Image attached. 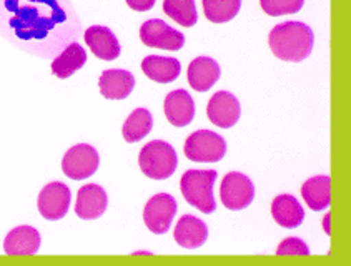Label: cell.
I'll use <instances>...</instances> for the list:
<instances>
[{"label":"cell","mask_w":351,"mask_h":266,"mask_svg":"<svg viewBox=\"0 0 351 266\" xmlns=\"http://www.w3.org/2000/svg\"><path fill=\"white\" fill-rule=\"evenodd\" d=\"M331 180L326 175L308 178L302 186V197L313 211H322L328 208Z\"/></svg>","instance_id":"obj_21"},{"label":"cell","mask_w":351,"mask_h":266,"mask_svg":"<svg viewBox=\"0 0 351 266\" xmlns=\"http://www.w3.org/2000/svg\"><path fill=\"white\" fill-rule=\"evenodd\" d=\"M40 233L34 226L22 225L14 228L3 240V252L10 256H30L40 250Z\"/></svg>","instance_id":"obj_12"},{"label":"cell","mask_w":351,"mask_h":266,"mask_svg":"<svg viewBox=\"0 0 351 266\" xmlns=\"http://www.w3.org/2000/svg\"><path fill=\"white\" fill-rule=\"evenodd\" d=\"M273 220L283 228H296L305 220V210L293 195H278L271 202Z\"/></svg>","instance_id":"obj_18"},{"label":"cell","mask_w":351,"mask_h":266,"mask_svg":"<svg viewBox=\"0 0 351 266\" xmlns=\"http://www.w3.org/2000/svg\"><path fill=\"white\" fill-rule=\"evenodd\" d=\"M163 12L183 27H192L198 21L197 7L192 0H165Z\"/></svg>","instance_id":"obj_24"},{"label":"cell","mask_w":351,"mask_h":266,"mask_svg":"<svg viewBox=\"0 0 351 266\" xmlns=\"http://www.w3.org/2000/svg\"><path fill=\"white\" fill-rule=\"evenodd\" d=\"M220 198L228 210H243L255 198V186L247 175L230 171L221 180Z\"/></svg>","instance_id":"obj_8"},{"label":"cell","mask_w":351,"mask_h":266,"mask_svg":"<svg viewBox=\"0 0 351 266\" xmlns=\"http://www.w3.org/2000/svg\"><path fill=\"white\" fill-rule=\"evenodd\" d=\"M140 38L147 47L177 52L185 45V35L160 19H150L140 27Z\"/></svg>","instance_id":"obj_6"},{"label":"cell","mask_w":351,"mask_h":266,"mask_svg":"<svg viewBox=\"0 0 351 266\" xmlns=\"http://www.w3.org/2000/svg\"><path fill=\"white\" fill-rule=\"evenodd\" d=\"M138 165L148 178L167 180L175 173L178 167L177 152L170 143L154 140L140 150Z\"/></svg>","instance_id":"obj_3"},{"label":"cell","mask_w":351,"mask_h":266,"mask_svg":"<svg viewBox=\"0 0 351 266\" xmlns=\"http://www.w3.org/2000/svg\"><path fill=\"white\" fill-rule=\"evenodd\" d=\"M85 62H87L85 49L80 44H77V42H72L52 62V72L58 78H69L77 70H80L85 65Z\"/></svg>","instance_id":"obj_20"},{"label":"cell","mask_w":351,"mask_h":266,"mask_svg":"<svg viewBox=\"0 0 351 266\" xmlns=\"http://www.w3.org/2000/svg\"><path fill=\"white\" fill-rule=\"evenodd\" d=\"M108 205V198L105 190L97 183L84 185L77 193L75 213L82 220H97L105 213Z\"/></svg>","instance_id":"obj_11"},{"label":"cell","mask_w":351,"mask_h":266,"mask_svg":"<svg viewBox=\"0 0 351 266\" xmlns=\"http://www.w3.org/2000/svg\"><path fill=\"white\" fill-rule=\"evenodd\" d=\"M303 0H261V9L271 17H278L285 14H295L303 9Z\"/></svg>","instance_id":"obj_25"},{"label":"cell","mask_w":351,"mask_h":266,"mask_svg":"<svg viewBox=\"0 0 351 266\" xmlns=\"http://www.w3.org/2000/svg\"><path fill=\"white\" fill-rule=\"evenodd\" d=\"M240 101L233 93L220 90L212 97L206 107V115L210 122L220 128L233 127L240 120Z\"/></svg>","instance_id":"obj_10"},{"label":"cell","mask_w":351,"mask_h":266,"mask_svg":"<svg viewBox=\"0 0 351 266\" xmlns=\"http://www.w3.org/2000/svg\"><path fill=\"white\" fill-rule=\"evenodd\" d=\"M217 177V170H189L180 180L183 197L202 213L208 215L217 210V202L213 197Z\"/></svg>","instance_id":"obj_2"},{"label":"cell","mask_w":351,"mask_h":266,"mask_svg":"<svg viewBox=\"0 0 351 266\" xmlns=\"http://www.w3.org/2000/svg\"><path fill=\"white\" fill-rule=\"evenodd\" d=\"M323 232L330 234V213L325 215V218H323Z\"/></svg>","instance_id":"obj_28"},{"label":"cell","mask_w":351,"mask_h":266,"mask_svg":"<svg viewBox=\"0 0 351 266\" xmlns=\"http://www.w3.org/2000/svg\"><path fill=\"white\" fill-rule=\"evenodd\" d=\"M152 127H154V119H152V113L147 108H135L134 112L128 115V119L125 120L122 127V135L125 142L135 143L140 142L142 138L150 133Z\"/></svg>","instance_id":"obj_22"},{"label":"cell","mask_w":351,"mask_h":266,"mask_svg":"<svg viewBox=\"0 0 351 266\" xmlns=\"http://www.w3.org/2000/svg\"><path fill=\"white\" fill-rule=\"evenodd\" d=\"M70 202H72V193L69 186L62 182H52L42 189L37 206L45 220L57 221L67 215Z\"/></svg>","instance_id":"obj_9"},{"label":"cell","mask_w":351,"mask_h":266,"mask_svg":"<svg viewBox=\"0 0 351 266\" xmlns=\"http://www.w3.org/2000/svg\"><path fill=\"white\" fill-rule=\"evenodd\" d=\"M173 238L182 248L195 250L205 245L208 238V226L204 220L193 217V215H183L175 226Z\"/></svg>","instance_id":"obj_15"},{"label":"cell","mask_w":351,"mask_h":266,"mask_svg":"<svg viewBox=\"0 0 351 266\" xmlns=\"http://www.w3.org/2000/svg\"><path fill=\"white\" fill-rule=\"evenodd\" d=\"M268 44L280 60L302 62L313 50L315 35L306 23L290 21L273 27Z\"/></svg>","instance_id":"obj_1"},{"label":"cell","mask_w":351,"mask_h":266,"mask_svg":"<svg viewBox=\"0 0 351 266\" xmlns=\"http://www.w3.org/2000/svg\"><path fill=\"white\" fill-rule=\"evenodd\" d=\"M100 165L99 152L88 143H79L69 148L62 160V170L72 180L92 177Z\"/></svg>","instance_id":"obj_5"},{"label":"cell","mask_w":351,"mask_h":266,"mask_svg":"<svg viewBox=\"0 0 351 266\" xmlns=\"http://www.w3.org/2000/svg\"><path fill=\"white\" fill-rule=\"evenodd\" d=\"M128 7H130V9H134V10H142V12H145V10H150L152 7H154V0H128Z\"/></svg>","instance_id":"obj_27"},{"label":"cell","mask_w":351,"mask_h":266,"mask_svg":"<svg viewBox=\"0 0 351 266\" xmlns=\"http://www.w3.org/2000/svg\"><path fill=\"white\" fill-rule=\"evenodd\" d=\"M142 70L150 80L158 82V84H170V82H175L180 75L182 65L173 57L148 56L143 58Z\"/></svg>","instance_id":"obj_19"},{"label":"cell","mask_w":351,"mask_h":266,"mask_svg":"<svg viewBox=\"0 0 351 266\" xmlns=\"http://www.w3.org/2000/svg\"><path fill=\"white\" fill-rule=\"evenodd\" d=\"M100 92L108 100H123L127 99L135 87V77L128 70L110 69L99 78Z\"/></svg>","instance_id":"obj_16"},{"label":"cell","mask_w":351,"mask_h":266,"mask_svg":"<svg viewBox=\"0 0 351 266\" xmlns=\"http://www.w3.org/2000/svg\"><path fill=\"white\" fill-rule=\"evenodd\" d=\"M276 255L278 256H308L310 255V248L302 238L290 237L285 238L282 243L276 248Z\"/></svg>","instance_id":"obj_26"},{"label":"cell","mask_w":351,"mask_h":266,"mask_svg":"<svg viewBox=\"0 0 351 266\" xmlns=\"http://www.w3.org/2000/svg\"><path fill=\"white\" fill-rule=\"evenodd\" d=\"M163 110L173 127H186L195 117V101L186 90L177 88L165 97Z\"/></svg>","instance_id":"obj_13"},{"label":"cell","mask_w":351,"mask_h":266,"mask_svg":"<svg viewBox=\"0 0 351 266\" xmlns=\"http://www.w3.org/2000/svg\"><path fill=\"white\" fill-rule=\"evenodd\" d=\"M177 215V202L169 193H157L147 202L143 210V221L147 228L155 234H163L169 232Z\"/></svg>","instance_id":"obj_7"},{"label":"cell","mask_w":351,"mask_h":266,"mask_svg":"<svg viewBox=\"0 0 351 266\" xmlns=\"http://www.w3.org/2000/svg\"><path fill=\"white\" fill-rule=\"evenodd\" d=\"M183 152L192 162L215 163L227 154V142L223 136L212 130H197L186 138Z\"/></svg>","instance_id":"obj_4"},{"label":"cell","mask_w":351,"mask_h":266,"mask_svg":"<svg viewBox=\"0 0 351 266\" xmlns=\"http://www.w3.org/2000/svg\"><path fill=\"white\" fill-rule=\"evenodd\" d=\"M241 9L240 0H205V17L213 23H223L235 19Z\"/></svg>","instance_id":"obj_23"},{"label":"cell","mask_w":351,"mask_h":266,"mask_svg":"<svg viewBox=\"0 0 351 266\" xmlns=\"http://www.w3.org/2000/svg\"><path fill=\"white\" fill-rule=\"evenodd\" d=\"M85 42L88 49L92 50L93 56L102 58V60H115L120 56V44L119 38L112 32L108 27L104 25H92L85 30L84 34Z\"/></svg>","instance_id":"obj_14"},{"label":"cell","mask_w":351,"mask_h":266,"mask_svg":"<svg viewBox=\"0 0 351 266\" xmlns=\"http://www.w3.org/2000/svg\"><path fill=\"white\" fill-rule=\"evenodd\" d=\"M186 77H189V84L193 90L206 92L220 78V65L210 57H198L190 62Z\"/></svg>","instance_id":"obj_17"}]
</instances>
